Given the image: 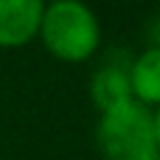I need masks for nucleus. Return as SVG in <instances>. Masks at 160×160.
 <instances>
[{
  "mask_svg": "<svg viewBox=\"0 0 160 160\" xmlns=\"http://www.w3.org/2000/svg\"><path fill=\"white\" fill-rule=\"evenodd\" d=\"M152 131H155V144L160 149V107L152 109Z\"/></svg>",
  "mask_w": 160,
  "mask_h": 160,
  "instance_id": "6",
  "label": "nucleus"
},
{
  "mask_svg": "<svg viewBox=\"0 0 160 160\" xmlns=\"http://www.w3.org/2000/svg\"><path fill=\"white\" fill-rule=\"evenodd\" d=\"M96 144L104 160H147L158 152L152 109L139 102L120 104L99 115Z\"/></svg>",
  "mask_w": 160,
  "mask_h": 160,
  "instance_id": "2",
  "label": "nucleus"
},
{
  "mask_svg": "<svg viewBox=\"0 0 160 160\" xmlns=\"http://www.w3.org/2000/svg\"><path fill=\"white\" fill-rule=\"evenodd\" d=\"M38 38L48 53L67 64H80L91 59L102 43V24L96 13L78 0H56L43 8Z\"/></svg>",
  "mask_w": 160,
  "mask_h": 160,
  "instance_id": "1",
  "label": "nucleus"
},
{
  "mask_svg": "<svg viewBox=\"0 0 160 160\" xmlns=\"http://www.w3.org/2000/svg\"><path fill=\"white\" fill-rule=\"evenodd\" d=\"M147 160H160V149H158V152L152 155V158H147Z\"/></svg>",
  "mask_w": 160,
  "mask_h": 160,
  "instance_id": "7",
  "label": "nucleus"
},
{
  "mask_svg": "<svg viewBox=\"0 0 160 160\" xmlns=\"http://www.w3.org/2000/svg\"><path fill=\"white\" fill-rule=\"evenodd\" d=\"M128 64H104V67H99L96 72H93L88 91H91V102L96 104L99 115L107 112V109L120 107V104L133 102Z\"/></svg>",
  "mask_w": 160,
  "mask_h": 160,
  "instance_id": "4",
  "label": "nucleus"
},
{
  "mask_svg": "<svg viewBox=\"0 0 160 160\" xmlns=\"http://www.w3.org/2000/svg\"><path fill=\"white\" fill-rule=\"evenodd\" d=\"M46 3L0 0V48H24L40 32Z\"/></svg>",
  "mask_w": 160,
  "mask_h": 160,
  "instance_id": "3",
  "label": "nucleus"
},
{
  "mask_svg": "<svg viewBox=\"0 0 160 160\" xmlns=\"http://www.w3.org/2000/svg\"><path fill=\"white\" fill-rule=\"evenodd\" d=\"M133 102L155 109L160 107V46H149L128 64Z\"/></svg>",
  "mask_w": 160,
  "mask_h": 160,
  "instance_id": "5",
  "label": "nucleus"
}]
</instances>
